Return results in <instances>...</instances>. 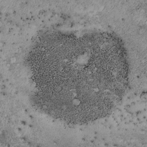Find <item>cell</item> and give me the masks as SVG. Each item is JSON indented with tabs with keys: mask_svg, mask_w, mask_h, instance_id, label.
<instances>
[{
	"mask_svg": "<svg viewBox=\"0 0 147 147\" xmlns=\"http://www.w3.org/2000/svg\"><path fill=\"white\" fill-rule=\"evenodd\" d=\"M27 60L36 105L68 123H86L108 115L129 84L126 51L121 38L110 32H45L37 38Z\"/></svg>",
	"mask_w": 147,
	"mask_h": 147,
	"instance_id": "1",
	"label": "cell"
}]
</instances>
